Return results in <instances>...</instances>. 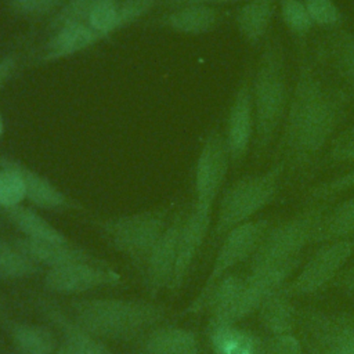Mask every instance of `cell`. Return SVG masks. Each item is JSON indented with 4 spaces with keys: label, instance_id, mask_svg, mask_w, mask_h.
Listing matches in <instances>:
<instances>
[{
    "label": "cell",
    "instance_id": "1f68e13d",
    "mask_svg": "<svg viewBox=\"0 0 354 354\" xmlns=\"http://www.w3.org/2000/svg\"><path fill=\"white\" fill-rule=\"evenodd\" d=\"M354 191V167L350 170L325 180L322 183L315 184L307 191V202H318V201H332L333 198L348 192Z\"/></svg>",
    "mask_w": 354,
    "mask_h": 354
},
{
    "label": "cell",
    "instance_id": "3957f363",
    "mask_svg": "<svg viewBox=\"0 0 354 354\" xmlns=\"http://www.w3.org/2000/svg\"><path fill=\"white\" fill-rule=\"evenodd\" d=\"M330 207L329 201L307 202L289 218L271 225L249 259V275L271 278L285 285L297 268L301 254Z\"/></svg>",
    "mask_w": 354,
    "mask_h": 354
},
{
    "label": "cell",
    "instance_id": "f1b7e54d",
    "mask_svg": "<svg viewBox=\"0 0 354 354\" xmlns=\"http://www.w3.org/2000/svg\"><path fill=\"white\" fill-rule=\"evenodd\" d=\"M40 272L37 266L15 243L0 238V278L6 281H18L30 278Z\"/></svg>",
    "mask_w": 354,
    "mask_h": 354
},
{
    "label": "cell",
    "instance_id": "7402d4cb",
    "mask_svg": "<svg viewBox=\"0 0 354 354\" xmlns=\"http://www.w3.org/2000/svg\"><path fill=\"white\" fill-rule=\"evenodd\" d=\"M0 324L19 354H54L58 348V339L50 326L19 322L4 317L0 318Z\"/></svg>",
    "mask_w": 354,
    "mask_h": 354
},
{
    "label": "cell",
    "instance_id": "8d00e7d4",
    "mask_svg": "<svg viewBox=\"0 0 354 354\" xmlns=\"http://www.w3.org/2000/svg\"><path fill=\"white\" fill-rule=\"evenodd\" d=\"M333 285L340 290L354 296V264L342 271V274L333 281Z\"/></svg>",
    "mask_w": 354,
    "mask_h": 354
},
{
    "label": "cell",
    "instance_id": "4fadbf2b",
    "mask_svg": "<svg viewBox=\"0 0 354 354\" xmlns=\"http://www.w3.org/2000/svg\"><path fill=\"white\" fill-rule=\"evenodd\" d=\"M123 283V277L111 264L76 263L48 268L43 277V285L48 292L66 296Z\"/></svg>",
    "mask_w": 354,
    "mask_h": 354
},
{
    "label": "cell",
    "instance_id": "277c9868",
    "mask_svg": "<svg viewBox=\"0 0 354 354\" xmlns=\"http://www.w3.org/2000/svg\"><path fill=\"white\" fill-rule=\"evenodd\" d=\"M69 315L83 329L109 342L141 339L167 315L155 300L122 297H88L69 301Z\"/></svg>",
    "mask_w": 354,
    "mask_h": 354
},
{
    "label": "cell",
    "instance_id": "8992f818",
    "mask_svg": "<svg viewBox=\"0 0 354 354\" xmlns=\"http://www.w3.org/2000/svg\"><path fill=\"white\" fill-rule=\"evenodd\" d=\"M285 167L279 162L256 174L235 180L223 194L213 227V239H223L231 230L252 221L277 196Z\"/></svg>",
    "mask_w": 354,
    "mask_h": 354
},
{
    "label": "cell",
    "instance_id": "6da1fadb",
    "mask_svg": "<svg viewBox=\"0 0 354 354\" xmlns=\"http://www.w3.org/2000/svg\"><path fill=\"white\" fill-rule=\"evenodd\" d=\"M351 98L332 83L301 46L288 111L274 144L272 162L299 177L314 169L348 115Z\"/></svg>",
    "mask_w": 354,
    "mask_h": 354
},
{
    "label": "cell",
    "instance_id": "74e56055",
    "mask_svg": "<svg viewBox=\"0 0 354 354\" xmlns=\"http://www.w3.org/2000/svg\"><path fill=\"white\" fill-rule=\"evenodd\" d=\"M248 0H170V4L173 6H181V4H191V3H199V4H207V6H223V4H234V3H245Z\"/></svg>",
    "mask_w": 354,
    "mask_h": 354
},
{
    "label": "cell",
    "instance_id": "f546056e",
    "mask_svg": "<svg viewBox=\"0 0 354 354\" xmlns=\"http://www.w3.org/2000/svg\"><path fill=\"white\" fill-rule=\"evenodd\" d=\"M120 1L122 0H90L83 22L100 35L101 39L120 30Z\"/></svg>",
    "mask_w": 354,
    "mask_h": 354
},
{
    "label": "cell",
    "instance_id": "d6986e66",
    "mask_svg": "<svg viewBox=\"0 0 354 354\" xmlns=\"http://www.w3.org/2000/svg\"><path fill=\"white\" fill-rule=\"evenodd\" d=\"M134 354H201V342L191 329L160 324L140 339Z\"/></svg>",
    "mask_w": 354,
    "mask_h": 354
},
{
    "label": "cell",
    "instance_id": "44dd1931",
    "mask_svg": "<svg viewBox=\"0 0 354 354\" xmlns=\"http://www.w3.org/2000/svg\"><path fill=\"white\" fill-rule=\"evenodd\" d=\"M278 0H248L235 12L239 35L252 46L264 41L272 24Z\"/></svg>",
    "mask_w": 354,
    "mask_h": 354
},
{
    "label": "cell",
    "instance_id": "836d02e7",
    "mask_svg": "<svg viewBox=\"0 0 354 354\" xmlns=\"http://www.w3.org/2000/svg\"><path fill=\"white\" fill-rule=\"evenodd\" d=\"M314 26L325 30L337 29L343 25V12L335 0H303Z\"/></svg>",
    "mask_w": 354,
    "mask_h": 354
},
{
    "label": "cell",
    "instance_id": "4dcf8cb0",
    "mask_svg": "<svg viewBox=\"0 0 354 354\" xmlns=\"http://www.w3.org/2000/svg\"><path fill=\"white\" fill-rule=\"evenodd\" d=\"M278 11L283 26L296 39L297 44L306 46L307 37L314 28L303 0H278Z\"/></svg>",
    "mask_w": 354,
    "mask_h": 354
},
{
    "label": "cell",
    "instance_id": "83f0119b",
    "mask_svg": "<svg viewBox=\"0 0 354 354\" xmlns=\"http://www.w3.org/2000/svg\"><path fill=\"white\" fill-rule=\"evenodd\" d=\"M26 201V184L19 169V162L0 158V210L11 209Z\"/></svg>",
    "mask_w": 354,
    "mask_h": 354
},
{
    "label": "cell",
    "instance_id": "ffe728a7",
    "mask_svg": "<svg viewBox=\"0 0 354 354\" xmlns=\"http://www.w3.org/2000/svg\"><path fill=\"white\" fill-rule=\"evenodd\" d=\"M159 22L171 32L199 36L212 32L218 25L220 12L216 7L207 4H181L162 15Z\"/></svg>",
    "mask_w": 354,
    "mask_h": 354
},
{
    "label": "cell",
    "instance_id": "5b68a950",
    "mask_svg": "<svg viewBox=\"0 0 354 354\" xmlns=\"http://www.w3.org/2000/svg\"><path fill=\"white\" fill-rule=\"evenodd\" d=\"M105 241L144 278L149 254L170 221L167 207L93 220Z\"/></svg>",
    "mask_w": 354,
    "mask_h": 354
},
{
    "label": "cell",
    "instance_id": "8fae6325",
    "mask_svg": "<svg viewBox=\"0 0 354 354\" xmlns=\"http://www.w3.org/2000/svg\"><path fill=\"white\" fill-rule=\"evenodd\" d=\"M308 53L319 72L354 101V32L343 28L325 30Z\"/></svg>",
    "mask_w": 354,
    "mask_h": 354
},
{
    "label": "cell",
    "instance_id": "cb8c5ba5",
    "mask_svg": "<svg viewBox=\"0 0 354 354\" xmlns=\"http://www.w3.org/2000/svg\"><path fill=\"white\" fill-rule=\"evenodd\" d=\"M19 169L26 184V201L43 210H82V206L64 194L53 181L36 170L22 165Z\"/></svg>",
    "mask_w": 354,
    "mask_h": 354
},
{
    "label": "cell",
    "instance_id": "9c48e42d",
    "mask_svg": "<svg viewBox=\"0 0 354 354\" xmlns=\"http://www.w3.org/2000/svg\"><path fill=\"white\" fill-rule=\"evenodd\" d=\"M354 254V238L319 243L297 274L281 289L289 297L314 295L342 274L344 266Z\"/></svg>",
    "mask_w": 354,
    "mask_h": 354
},
{
    "label": "cell",
    "instance_id": "52a82bcc",
    "mask_svg": "<svg viewBox=\"0 0 354 354\" xmlns=\"http://www.w3.org/2000/svg\"><path fill=\"white\" fill-rule=\"evenodd\" d=\"M270 227L271 223L267 218L252 220L224 235L205 282L202 283L196 296L183 311L178 313V315L201 314L206 307V301L213 288L225 275L231 274L232 268L252 257Z\"/></svg>",
    "mask_w": 354,
    "mask_h": 354
},
{
    "label": "cell",
    "instance_id": "60d3db41",
    "mask_svg": "<svg viewBox=\"0 0 354 354\" xmlns=\"http://www.w3.org/2000/svg\"><path fill=\"white\" fill-rule=\"evenodd\" d=\"M18 354H19V353H18Z\"/></svg>",
    "mask_w": 354,
    "mask_h": 354
},
{
    "label": "cell",
    "instance_id": "ab89813d",
    "mask_svg": "<svg viewBox=\"0 0 354 354\" xmlns=\"http://www.w3.org/2000/svg\"><path fill=\"white\" fill-rule=\"evenodd\" d=\"M4 119H3V115H1V112H0V138H1V136H3V133H4Z\"/></svg>",
    "mask_w": 354,
    "mask_h": 354
},
{
    "label": "cell",
    "instance_id": "484cf974",
    "mask_svg": "<svg viewBox=\"0 0 354 354\" xmlns=\"http://www.w3.org/2000/svg\"><path fill=\"white\" fill-rule=\"evenodd\" d=\"M6 218L22 234L24 238L35 241L66 242L71 241L64 232L47 221L40 213L28 206H15L1 210Z\"/></svg>",
    "mask_w": 354,
    "mask_h": 354
},
{
    "label": "cell",
    "instance_id": "9a60e30c",
    "mask_svg": "<svg viewBox=\"0 0 354 354\" xmlns=\"http://www.w3.org/2000/svg\"><path fill=\"white\" fill-rule=\"evenodd\" d=\"M32 301L41 317L51 325L53 329L61 333L76 354H113L105 342L93 333L83 329L58 303L50 297L35 295Z\"/></svg>",
    "mask_w": 354,
    "mask_h": 354
},
{
    "label": "cell",
    "instance_id": "5bb4252c",
    "mask_svg": "<svg viewBox=\"0 0 354 354\" xmlns=\"http://www.w3.org/2000/svg\"><path fill=\"white\" fill-rule=\"evenodd\" d=\"M185 214L187 212L177 210L171 216L169 224L149 254L142 281L151 300H155L159 293L169 289L173 281L178 256L180 232Z\"/></svg>",
    "mask_w": 354,
    "mask_h": 354
},
{
    "label": "cell",
    "instance_id": "d6a6232c",
    "mask_svg": "<svg viewBox=\"0 0 354 354\" xmlns=\"http://www.w3.org/2000/svg\"><path fill=\"white\" fill-rule=\"evenodd\" d=\"M325 162L329 165L354 166V123L336 133L325 151Z\"/></svg>",
    "mask_w": 354,
    "mask_h": 354
},
{
    "label": "cell",
    "instance_id": "603a6c76",
    "mask_svg": "<svg viewBox=\"0 0 354 354\" xmlns=\"http://www.w3.org/2000/svg\"><path fill=\"white\" fill-rule=\"evenodd\" d=\"M206 336L213 354H263V339L238 324L206 326Z\"/></svg>",
    "mask_w": 354,
    "mask_h": 354
},
{
    "label": "cell",
    "instance_id": "d590c367",
    "mask_svg": "<svg viewBox=\"0 0 354 354\" xmlns=\"http://www.w3.org/2000/svg\"><path fill=\"white\" fill-rule=\"evenodd\" d=\"M18 68V58L15 54H4L0 57V93L10 82Z\"/></svg>",
    "mask_w": 354,
    "mask_h": 354
},
{
    "label": "cell",
    "instance_id": "ac0fdd59",
    "mask_svg": "<svg viewBox=\"0 0 354 354\" xmlns=\"http://www.w3.org/2000/svg\"><path fill=\"white\" fill-rule=\"evenodd\" d=\"M100 40V35L86 22H65L51 26V35L41 50V61L54 62L76 55Z\"/></svg>",
    "mask_w": 354,
    "mask_h": 354
},
{
    "label": "cell",
    "instance_id": "f35d334b",
    "mask_svg": "<svg viewBox=\"0 0 354 354\" xmlns=\"http://www.w3.org/2000/svg\"><path fill=\"white\" fill-rule=\"evenodd\" d=\"M54 354H76V353L68 343L64 342L61 346H58V348L54 351Z\"/></svg>",
    "mask_w": 354,
    "mask_h": 354
},
{
    "label": "cell",
    "instance_id": "e0dca14e",
    "mask_svg": "<svg viewBox=\"0 0 354 354\" xmlns=\"http://www.w3.org/2000/svg\"><path fill=\"white\" fill-rule=\"evenodd\" d=\"M14 243L37 266L55 268L76 263H94V264H109L105 259L95 253L82 248L72 241L66 242H50V241H35L28 238H15Z\"/></svg>",
    "mask_w": 354,
    "mask_h": 354
},
{
    "label": "cell",
    "instance_id": "7a4b0ae2",
    "mask_svg": "<svg viewBox=\"0 0 354 354\" xmlns=\"http://www.w3.org/2000/svg\"><path fill=\"white\" fill-rule=\"evenodd\" d=\"M292 87L283 43L278 36L266 39L252 76L254 106V140L252 153L256 160L267 155L282 127Z\"/></svg>",
    "mask_w": 354,
    "mask_h": 354
},
{
    "label": "cell",
    "instance_id": "30bf717a",
    "mask_svg": "<svg viewBox=\"0 0 354 354\" xmlns=\"http://www.w3.org/2000/svg\"><path fill=\"white\" fill-rule=\"evenodd\" d=\"M230 166L231 158L224 136L220 130L213 129L205 137L195 162L194 207L213 212Z\"/></svg>",
    "mask_w": 354,
    "mask_h": 354
},
{
    "label": "cell",
    "instance_id": "4316f807",
    "mask_svg": "<svg viewBox=\"0 0 354 354\" xmlns=\"http://www.w3.org/2000/svg\"><path fill=\"white\" fill-rule=\"evenodd\" d=\"M347 238H354V196L328 209L313 236V245Z\"/></svg>",
    "mask_w": 354,
    "mask_h": 354
},
{
    "label": "cell",
    "instance_id": "e575fe53",
    "mask_svg": "<svg viewBox=\"0 0 354 354\" xmlns=\"http://www.w3.org/2000/svg\"><path fill=\"white\" fill-rule=\"evenodd\" d=\"M66 0H8L10 10L21 17H43L58 11Z\"/></svg>",
    "mask_w": 354,
    "mask_h": 354
},
{
    "label": "cell",
    "instance_id": "d4e9b609",
    "mask_svg": "<svg viewBox=\"0 0 354 354\" xmlns=\"http://www.w3.org/2000/svg\"><path fill=\"white\" fill-rule=\"evenodd\" d=\"M257 318L268 335L296 333L297 308L282 289L271 293L259 307Z\"/></svg>",
    "mask_w": 354,
    "mask_h": 354
},
{
    "label": "cell",
    "instance_id": "7c38bea8",
    "mask_svg": "<svg viewBox=\"0 0 354 354\" xmlns=\"http://www.w3.org/2000/svg\"><path fill=\"white\" fill-rule=\"evenodd\" d=\"M252 76L253 69H248L241 77L225 118V129L223 136L230 152L231 166L235 167H238L252 151L254 140Z\"/></svg>",
    "mask_w": 354,
    "mask_h": 354
},
{
    "label": "cell",
    "instance_id": "ba28073f",
    "mask_svg": "<svg viewBox=\"0 0 354 354\" xmlns=\"http://www.w3.org/2000/svg\"><path fill=\"white\" fill-rule=\"evenodd\" d=\"M296 335L306 354H354V314L314 307L300 308Z\"/></svg>",
    "mask_w": 354,
    "mask_h": 354
},
{
    "label": "cell",
    "instance_id": "2e32d148",
    "mask_svg": "<svg viewBox=\"0 0 354 354\" xmlns=\"http://www.w3.org/2000/svg\"><path fill=\"white\" fill-rule=\"evenodd\" d=\"M212 214L213 212L210 210H203L194 206H191V209L187 212L180 232L176 271L167 289L171 295L178 293L183 288L191 267L209 234L212 225Z\"/></svg>",
    "mask_w": 354,
    "mask_h": 354
}]
</instances>
